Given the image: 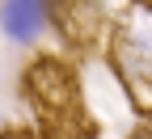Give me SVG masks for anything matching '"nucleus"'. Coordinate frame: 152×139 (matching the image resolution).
<instances>
[{"mask_svg": "<svg viewBox=\"0 0 152 139\" xmlns=\"http://www.w3.org/2000/svg\"><path fill=\"white\" fill-rule=\"evenodd\" d=\"M114 34L127 38L131 47H140L152 59V4L148 0H131L123 9V17H118V25H114Z\"/></svg>", "mask_w": 152, "mask_h": 139, "instance_id": "20e7f679", "label": "nucleus"}, {"mask_svg": "<svg viewBox=\"0 0 152 139\" xmlns=\"http://www.w3.org/2000/svg\"><path fill=\"white\" fill-rule=\"evenodd\" d=\"M51 17L64 38L72 42H93L102 34V0H51Z\"/></svg>", "mask_w": 152, "mask_h": 139, "instance_id": "f03ea898", "label": "nucleus"}, {"mask_svg": "<svg viewBox=\"0 0 152 139\" xmlns=\"http://www.w3.org/2000/svg\"><path fill=\"white\" fill-rule=\"evenodd\" d=\"M140 139H152V135H140Z\"/></svg>", "mask_w": 152, "mask_h": 139, "instance_id": "39448f33", "label": "nucleus"}, {"mask_svg": "<svg viewBox=\"0 0 152 139\" xmlns=\"http://www.w3.org/2000/svg\"><path fill=\"white\" fill-rule=\"evenodd\" d=\"M26 76H30L34 97L47 110H68V101H72V76H68V68H59L55 59H38V63L26 68Z\"/></svg>", "mask_w": 152, "mask_h": 139, "instance_id": "7ed1b4c3", "label": "nucleus"}, {"mask_svg": "<svg viewBox=\"0 0 152 139\" xmlns=\"http://www.w3.org/2000/svg\"><path fill=\"white\" fill-rule=\"evenodd\" d=\"M51 17V0H0V30L13 42H38Z\"/></svg>", "mask_w": 152, "mask_h": 139, "instance_id": "f257e3e1", "label": "nucleus"}, {"mask_svg": "<svg viewBox=\"0 0 152 139\" xmlns=\"http://www.w3.org/2000/svg\"><path fill=\"white\" fill-rule=\"evenodd\" d=\"M9 139H17V135H9Z\"/></svg>", "mask_w": 152, "mask_h": 139, "instance_id": "423d86ee", "label": "nucleus"}]
</instances>
